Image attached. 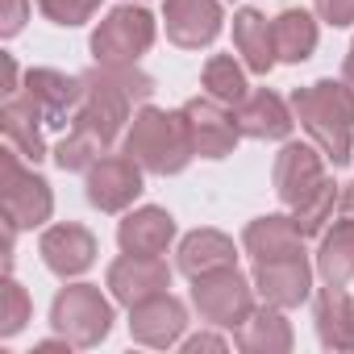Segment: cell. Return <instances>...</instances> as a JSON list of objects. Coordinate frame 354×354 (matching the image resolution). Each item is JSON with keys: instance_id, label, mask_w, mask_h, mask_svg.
Returning a JSON list of instances; mask_svg holds the SVG:
<instances>
[{"instance_id": "e575fe53", "label": "cell", "mask_w": 354, "mask_h": 354, "mask_svg": "<svg viewBox=\"0 0 354 354\" xmlns=\"http://www.w3.org/2000/svg\"><path fill=\"white\" fill-rule=\"evenodd\" d=\"M337 213L354 221V184H342V201H337Z\"/></svg>"}, {"instance_id": "d6986e66", "label": "cell", "mask_w": 354, "mask_h": 354, "mask_svg": "<svg viewBox=\"0 0 354 354\" xmlns=\"http://www.w3.org/2000/svg\"><path fill=\"white\" fill-rule=\"evenodd\" d=\"M242 246L254 263H271V259H292V254H304V234L296 230L292 217L283 213H267V217H254L242 234Z\"/></svg>"}, {"instance_id": "30bf717a", "label": "cell", "mask_w": 354, "mask_h": 354, "mask_svg": "<svg viewBox=\"0 0 354 354\" xmlns=\"http://www.w3.org/2000/svg\"><path fill=\"white\" fill-rule=\"evenodd\" d=\"M325 180V154L317 142H283V150L275 154V196L288 209L304 205Z\"/></svg>"}, {"instance_id": "7a4b0ae2", "label": "cell", "mask_w": 354, "mask_h": 354, "mask_svg": "<svg viewBox=\"0 0 354 354\" xmlns=\"http://www.w3.org/2000/svg\"><path fill=\"white\" fill-rule=\"evenodd\" d=\"M292 113L333 167L354 158V88L346 80H317L292 92Z\"/></svg>"}, {"instance_id": "277c9868", "label": "cell", "mask_w": 354, "mask_h": 354, "mask_svg": "<svg viewBox=\"0 0 354 354\" xmlns=\"http://www.w3.org/2000/svg\"><path fill=\"white\" fill-rule=\"evenodd\" d=\"M0 196H5V225L9 230H38L55 213V192L34 167H21V150L5 146L0 154Z\"/></svg>"}, {"instance_id": "603a6c76", "label": "cell", "mask_w": 354, "mask_h": 354, "mask_svg": "<svg viewBox=\"0 0 354 354\" xmlns=\"http://www.w3.org/2000/svg\"><path fill=\"white\" fill-rule=\"evenodd\" d=\"M0 125H5V138H9V146H17V150H21V158H30V162H42V158H50V150H46V138H42L46 121H42V113L30 104V96H26V92H17V96H5V109H0Z\"/></svg>"}, {"instance_id": "d4e9b609", "label": "cell", "mask_w": 354, "mask_h": 354, "mask_svg": "<svg viewBox=\"0 0 354 354\" xmlns=\"http://www.w3.org/2000/svg\"><path fill=\"white\" fill-rule=\"evenodd\" d=\"M317 275L337 288L354 279V221L350 217H337L333 225H325L321 246H317Z\"/></svg>"}, {"instance_id": "ffe728a7", "label": "cell", "mask_w": 354, "mask_h": 354, "mask_svg": "<svg viewBox=\"0 0 354 354\" xmlns=\"http://www.w3.org/2000/svg\"><path fill=\"white\" fill-rule=\"evenodd\" d=\"M317 337L325 350H354V296L337 283H325L313 304Z\"/></svg>"}, {"instance_id": "4dcf8cb0", "label": "cell", "mask_w": 354, "mask_h": 354, "mask_svg": "<svg viewBox=\"0 0 354 354\" xmlns=\"http://www.w3.org/2000/svg\"><path fill=\"white\" fill-rule=\"evenodd\" d=\"M317 17L333 30L354 26V0H317Z\"/></svg>"}, {"instance_id": "44dd1931", "label": "cell", "mask_w": 354, "mask_h": 354, "mask_svg": "<svg viewBox=\"0 0 354 354\" xmlns=\"http://www.w3.org/2000/svg\"><path fill=\"white\" fill-rule=\"evenodd\" d=\"M234 50L242 55L246 71L271 75L279 55H275V30H271L267 13H259V9H238L234 13Z\"/></svg>"}, {"instance_id": "8992f818", "label": "cell", "mask_w": 354, "mask_h": 354, "mask_svg": "<svg viewBox=\"0 0 354 354\" xmlns=\"http://www.w3.org/2000/svg\"><path fill=\"white\" fill-rule=\"evenodd\" d=\"M254 279H246L238 267H225V271H209V275H196L192 279V304L196 313L217 325V329H238L246 325V317L254 313Z\"/></svg>"}, {"instance_id": "3957f363", "label": "cell", "mask_w": 354, "mask_h": 354, "mask_svg": "<svg viewBox=\"0 0 354 354\" xmlns=\"http://www.w3.org/2000/svg\"><path fill=\"white\" fill-rule=\"evenodd\" d=\"M125 154L138 158L150 175H180V171L196 158V146H192V129H188L184 109L171 113V109L142 104V109L129 117Z\"/></svg>"}, {"instance_id": "cb8c5ba5", "label": "cell", "mask_w": 354, "mask_h": 354, "mask_svg": "<svg viewBox=\"0 0 354 354\" xmlns=\"http://www.w3.org/2000/svg\"><path fill=\"white\" fill-rule=\"evenodd\" d=\"M225 267H238V246L221 230H192L180 242V271L188 279L209 275V271H225Z\"/></svg>"}, {"instance_id": "4316f807", "label": "cell", "mask_w": 354, "mask_h": 354, "mask_svg": "<svg viewBox=\"0 0 354 354\" xmlns=\"http://www.w3.org/2000/svg\"><path fill=\"white\" fill-rule=\"evenodd\" d=\"M201 84H205V92L213 100H221L230 109H238L250 96V88H246V63H238L234 55H213L205 63V71H201Z\"/></svg>"}, {"instance_id": "ba28073f", "label": "cell", "mask_w": 354, "mask_h": 354, "mask_svg": "<svg viewBox=\"0 0 354 354\" xmlns=\"http://www.w3.org/2000/svg\"><path fill=\"white\" fill-rule=\"evenodd\" d=\"M142 175L146 167L138 158H129L125 150L121 154H104L88 167V205L100 209V213H125L138 196H142Z\"/></svg>"}, {"instance_id": "7c38bea8", "label": "cell", "mask_w": 354, "mask_h": 354, "mask_svg": "<svg viewBox=\"0 0 354 354\" xmlns=\"http://www.w3.org/2000/svg\"><path fill=\"white\" fill-rule=\"evenodd\" d=\"M104 288L113 292L117 304L133 308L158 292L171 288V267L162 263V254H125L109 263V275H104Z\"/></svg>"}, {"instance_id": "5b68a950", "label": "cell", "mask_w": 354, "mask_h": 354, "mask_svg": "<svg viewBox=\"0 0 354 354\" xmlns=\"http://www.w3.org/2000/svg\"><path fill=\"white\" fill-rule=\"evenodd\" d=\"M50 325L75 350H92L113 329V304L100 296L96 283H67L50 304Z\"/></svg>"}, {"instance_id": "d590c367", "label": "cell", "mask_w": 354, "mask_h": 354, "mask_svg": "<svg viewBox=\"0 0 354 354\" xmlns=\"http://www.w3.org/2000/svg\"><path fill=\"white\" fill-rule=\"evenodd\" d=\"M342 80L354 88V59H346V63H342Z\"/></svg>"}, {"instance_id": "836d02e7", "label": "cell", "mask_w": 354, "mask_h": 354, "mask_svg": "<svg viewBox=\"0 0 354 354\" xmlns=\"http://www.w3.org/2000/svg\"><path fill=\"white\" fill-rule=\"evenodd\" d=\"M21 92V71H17V59L5 55V96H17Z\"/></svg>"}, {"instance_id": "484cf974", "label": "cell", "mask_w": 354, "mask_h": 354, "mask_svg": "<svg viewBox=\"0 0 354 354\" xmlns=\"http://www.w3.org/2000/svg\"><path fill=\"white\" fill-rule=\"evenodd\" d=\"M271 30H275V55H279V63H304V59H313V50H317V21H313V13L283 9L271 21Z\"/></svg>"}, {"instance_id": "4fadbf2b", "label": "cell", "mask_w": 354, "mask_h": 354, "mask_svg": "<svg viewBox=\"0 0 354 354\" xmlns=\"http://www.w3.org/2000/svg\"><path fill=\"white\" fill-rule=\"evenodd\" d=\"M184 329H188V304L171 292H158L129 308V337L138 346L167 350L175 342H184Z\"/></svg>"}, {"instance_id": "2e32d148", "label": "cell", "mask_w": 354, "mask_h": 354, "mask_svg": "<svg viewBox=\"0 0 354 354\" xmlns=\"http://www.w3.org/2000/svg\"><path fill=\"white\" fill-rule=\"evenodd\" d=\"M38 254H42L46 271H55L59 279H75L96 263V238L80 221H59V225H50L42 234Z\"/></svg>"}, {"instance_id": "8fae6325", "label": "cell", "mask_w": 354, "mask_h": 354, "mask_svg": "<svg viewBox=\"0 0 354 354\" xmlns=\"http://www.w3.org/2000/svg\"><path fill=\"white\" fill-rule=\"evenodd\" d=\"M21 92L30 96V104L42 113L50 129H67L84 100V75H63L55 67H30Z\"/></svg>"}, {"instance_id": "1f68e13d", "label": "cell", "mask_w": 354, "mask_h": 354, "mask_svg": "<svg viewBox=\"0 0 354 354\" xmlns=\"http://www.w3.org/2000/svg\"><path fill=\"white\" fill-rule=\"evenodd\" d=\"M5 13H0V38H17L21 26L30 21V0H0Z\"/></svg>"}, {"instance_id": "e0dca14e", "label": "cell", "mask_w": 354, "mask_h": 354, "mask_svg": "<svg viewBox=\"0 0 354 354\" xmlns=\"http://www.w3.org/2000/svg\"><path fill=\"white\" fill-rule=\"evenodd\" d=\"M171 242H175V217L158 205H142L125 213V221L117 225V246L125 254H167Z\"/></svg>"}, {"instance_id": "6da1fadb", "label": "cell", "mask_w": 354, "mask_h": 354, "mask_svg": "<svg viewBox=\"0 0 354 354\" xmlns=\"http://www.w3.org/2000/svg\"><path fill=\"white\" fill-rule=\"evenodd\" d=\"M154 80L138 63H96L84 71V100L63 133V142L50 150V158L63 171H88L96 158L109 154V146L121 138L129 113L138 100H150Z\"/></svg>"}, {"instance_id": "52a82bcc", "label": "cell", "mask_w": 354, "mask_h": 354, "mask_svg": "<svg viewBox=\"0 0 354 354\" xmlns=\"http://www.w3.org/2000/svg\"><path fill=\"white\" fill-rule=\"evenodd\" d=\"M154 34L158 26L146 9L121 5L92 30V55L96 63H138L154 46Z\"/></svg>"}, {"instance_id": "8d00e7d4", "label": "cell", "mask_w": 354, "mask_h": 354, "mask_svg": "<svg viewBox=\"0 0 354 354\" xmlns=\"http://www.w3.org/2000/svg\"><path fill=\"white\" fill-rule=\"evenodd\" d=\"M346 59H354V42H350V55H346Z\"/></svg>"}, {"instance_id": "7402d4cb", "label": "cell", "mask_w": 354, "mask_h": 354, "mask_svg": "<svg viewBox=\"0 0 354 354\" xmlns=\"http://www.w3.org/2000/svg\"><path fill=\"white\" fill-rule=\"evenodd\" d=\"M292 321L283 317V308L263 304L246 317V325L234 329V346L246 354H288L292 350Z\"/></svg>"}, {"instance_id": "5bb4252c", "label": "cell", "mask_w": 354, "mask_h": 354, "mask_svg": "<svg viewBox=\"0 0 354 354\" xmlns=\"http://www.w3.org/2000/svg\"><path fill=\"white\" fill-rule=\"evenodd\" d=\"M221 0H167L162 5V26H167V38L184 50H201V46H213L217 34H221Z\"/></svg>"}, {"instance_id": "9c48e42d", "label": "cell", "mask_w": 354, "mask_h": 354, "mask_svg": "<svg viewBox=\"0 0 354 354\" xmlns=\"http://www.w3.org/2000/svg\"><path fill=\"white\" fill-rule=\"evenodd\" d=\"M184 117H188V129H192V146H196V158H225L238 150V142L246 138L242 125H238V113L221 100H213L209 92L205 96H192L184 104Z\"/></svg>"}, {"instance_id": "9a60e30c", "label": "cell", "mask_w": 354, "mask_h": 354, "mask_svg": "<svg viewBox=\"0 0 354 354\" xmlns=\"http://www.w3.org/2000/svg\"><path fill=\"white\" fill-rule=\"evenodd\" d=\"M313 263L304 254H292V259H271V263H254V292L263 296V304H275V308H296L308 300L313 292Z\"/></svg>"}, {"instance_id": "f546056e", "label": "cell", "mask_w": 354, "mask_h": 354, "mask_svg": "<svg viewBox=\"0 0 354 354\" xmlns=\"http://www.w3.org/2000/svg\"><path fill=\"white\" fill-rule=\"evenodd\" d=\"M38 9H42L46 21H55L63 30H75V26H84V21L96 17L100 0H38Z\"/></svg>"}, {"instance_id": "83f0119b", "label": "cell", "mask_w": 354, "mask_h": 354, "mask_svg": "<svg viewBox=\"0 0 354 354\" xmlns=\"http://www.w3.org/2000/svg\"><path fill=\"white\" fill-rule=\"evenodd\" d=\"M337 201H342V192H337V184L333 180H325L304 205H296L292 209V221H296V230L304 234V238H317V234H325V225L333 221V209H337Z\"/></svg>"}, {"instance_id": "ac0fdd59", "label": "cell", "mask_w": 354, "mask_h": 354, "mask_svg": "<svg viewBox=\"0 0 354 354\" xmlns=\"http://www.w3.org/2000/svg\"><path fill=\"white\" fill-rule=\"evenodd\" d=\"M238 125H242L246 138L288 142V133L296 125V113H292V104H283V96H275L271 88H259L238 104Z\"/></svg>"}, {"instance_id": "d6a6232c", "label": "cell", "mask_w": 354, "mask_h": 354, "mask_svg": "<svg viewBox=\"0 0 354 354\" xmlns=\"http://www.w3.org/2000/svg\"><path fill=\"white\" fill-rule=\"evenodd\" d=\"M184 350L188 354H201V350H230V342L225 337H217V333H196V337H184Z\"/></svg>"}, {"instance_id": "f1b7e54d", "label": "cell", "mask_w": 354, "mask_h": 354, "mask_svg": "<svg viewBox=\"0 0 354 354\" xmlns=\"http://www.w3.org/2000/svg\"><path fill=\"white\" fill-rule=\"evenodd\" d=\"M30 317H34L30 292H26V288L13 279V271H9V275H5V313H0V337H17Z\"/></svg>"}]
</instances>
